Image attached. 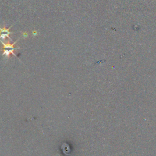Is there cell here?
I'll return each instance as SVG.
<instances>
[{
    "label": "cell",
    "instance_id": "obj_1",
    "mask_svg": "<svg viewBox=\"0 0 156 156\" xmlns=\"http://www.w3.org/2000/svg\"><path fill=\"white\" fill-rule=\"evenodd\" d=\"M17 41H18V40L15 41L14 43H13L12 44L9 43V42L5 44L4 42L0 41V43L2 45V50L3 51L2 55H4L7 58H9L10 57V54H13L14 56L16 57L13 51L15 50H17L19 48H15V44H16V43Z\"/></svg>",
    "mask_w": 156,
    "mask_h": 156
},
{
    "label": "cell",
    "instance_id": "obj_2",
    "mask_svg": "<svg viewBox=\"0 0 156 156\" xmlns=\"http://www.w3.org/2000/svg\"><path fill=\"white\" fill-rule=\"evenodd\" d=\"M12 26L7 28L4 25L2 27H0V41H2L3 40H5V38H9L10 40H12V38L9 37V35L13 32H10V29L11 28Z\"/></svg>",
    "mask_w": 156,
    "mask_h": 156
}]
</instances>
